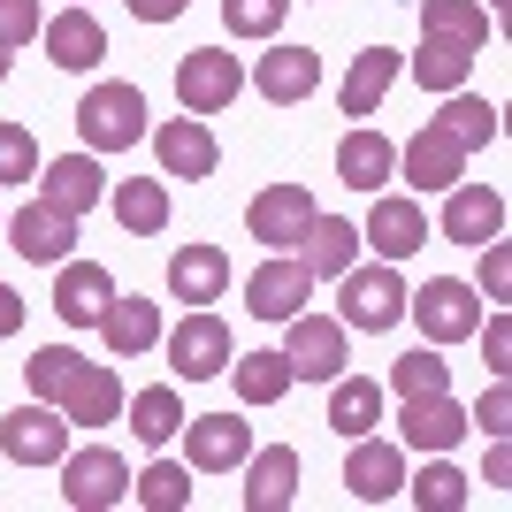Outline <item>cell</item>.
Returning <instances> with one entry per match:
<instances>
[{
  "label": "cell",
  "mask_w": 512,
  "mask_h": 512,
  "mask_svg": "<svg viewBox=\"0 0 512 512\" xmlns=\"http://www.w3.org/2000/svg\"><path fill=\"white\" fill-rule=\"evenodd\" d=\"M23 383H31V398H46V406L62 413L69 428H107L115 413H123V383H115V367H107V360H77L69 344L31 352V360H23Z\"/></svg>",
  "instance_id": "6da1fadb"
},
{
  "label": "cell",
  "mask_w": 512,
  "mask_h": 512,
  "mask_svg": "<svg viewBox=\"0 0 512 512\" xmlns=\"http://www.w3.org/2000/svg\"><path fill=\"white\" fill-rule=\"evenodd\" d=\"M77 130H85L92 153H130L146 138V92L138 85H92L77 100Z\"/></svg>",
  "instance_id": "7a4b0ae2"
},
{
  "label": "cell",
  "mask_w": 512,
  "mask_h": 512,
  "mask_svg": "<svg viewBox=\"0 0 512 512\" xmlns=\"http://www.w3.org/2000/svg\"><path fill=\"white\" fill-rule=\"evenodd\" d=\"M406 314L421 321L428 344H459V337L482 329V291L459 283V276H436V283H421V291H406Z\"/></svg>",
  "instance_id": "3957f363"
},
{
  "label": "cell",
  "mask_w": 512,
  "mask_h": 512,
  "mask_svg": "<svg viewBox=\"0 0 512 512\" xmlns=\"http://www.w3.org/2000/svg\"><path fill=\"white\" fill-rule=\"evenodd\" d=\"M398 321H406V283H398L390 260H375V268H344V329L383 337V329H398Z\"/></svg>",
  "instance_id": "277c9868"
},
{
  "label": "cell",
  "mask_w": 512,
  "mask_h": 512,
  "mask_svg": "<svg viewBox=\"0 0 512 512\" xmlns=\"http://www.w3.org/2000/svg\"><path fill=\"white\" fill-rule=\"evenodd\" d=\"M130 497V467H123V451H62V505L69 512H107V505H123Z\"/></svg>",
  "instance_id": "5b68a950"
},
{
  "label": "cell",
  "mask_w": 512,
  "mask_h": 512,
  "mask_svg": "<svg viewBox=\"0 0 512 512\" xmlns=\"http://www.w3.org/2000/svg\"><path fill=\"white\" fill-rule=\"evenodd\" d=\"M237 85H245V69H237L230 46H192V54L176 62V100H184V115H222V107L237 100Z\"/></svg>",
  "instance_id": "8992f818"
},
{
  "label": "cell",
  "mask_w": 512,
  "mask_h": 512,
  "mask_svg": "<svg viewBox=\"0 0 512 512\" xmlns=\"http://www.w3.org/2000/svg\"><path fill=\"white\" fill-rule=\"evenodd\" d=\"M230 329H222V314H207V306H192V314L176 321L169 337V360H176V383H214V375H230Z\"/></svg>",
  "instance_id": "52a82bcc"
},
{
  "label": "cell",
  "mask_w": 512,
  "mask_h": 512,
  "mask_svg": "<svg viewBox=\"0 0 512 512\" xmlns=\"http://www.w3.org/2000/svg\"><path fill=\"white\" fill-rule=\"evenodd\" d=\"M245 451H253V421H237V413H184V467L192 474H230L245 467Z\"/></svg>",
  "instance_id": "ba28073f"
},
{
  "label": "cell",
  "mask_w": 512,
  "mask_h": 512,
  "mask_svg": "<svg viewBox=\"0 0 512 512\" xmlns=\"http://www.w3.org/2000/svg\"><path fill=\"white\" fill-rule=\"evenodd\" d=\"M283 360H291V383H337V375H344V321L291 314V344H283Z\"/></svg>",
  "instance_id": "9c48e42d"
},
{
  "label": "cell",
  "mask_w": 512,
  "mask_h": 512,
  "mask_svg": "<svg viewBox=\"0 0 512 512\" xmlns=\"http://www.w3.org/2000/svg\"><path fill=\"white\" fill-rule=\"evenodd\" d=\"M0 451L16 459V467H62V451H69V421L54 406H16L8 421H0Z\"/></svg>",
  "instance_id": "30bf717a"
},
{
  "label": "cell",
  "mask_w": 512,
  "mask_h": 512,
  "mask_svg": "<svg viewBox=\"0 0 512 512\" xmlns=\"http://www.w3.org/2000/svg\"><path fill=\"white\" fill-rule=\"evenodd\" d=\"M8 245H16L31 268H62L69 260V245H77V214H62V207H46V199H31L23 214H8Z\"/></svg>",
  "instance_id": "8fae6325"
},
{
  "label": "cell",
  "mask_w": 512,
  "mask_h": 512,
  "mask_svg": "<svg viewBox=\"0 0 512 512\" xmlns=\"http://www.w3.org/2000/svg\"><path fill=\"white\" fill-rule=\"evenodd\" d=\"M306 222H314V192H306V184H268V192H253V207H245V230H253L268 253H291Z\"/></svg>",
  "instance_id": "7c38bea8"
},
{
  "label": "cell",
  "mask_w": 512,
  "mask_h": 512,
  "mask_svg": "<svg viewBox=\"0 0 512 512\" xmlns=\"http://www.w3.org/2000/svg\"><path fill=\"white\" fill-rule=\"evenodd\" d=\"M398 161H406L413 199H421V192H451V184L467 176V146H459L444 123H421V130H413V146L398 153Z\"/></svg>",
  "instance_id": "4fadbf2b"
},
{
  "label": "cell",
  "mask_w": 512,
  "mask_h": 512,
  "mask_svg": "<svg viewBox=\"0 0 512 512\" xmlns=\"http://www.w3.org/2000/svg\"><path fill=\"white\" fill-rule=\"evenodd\" d=\"M444 237L451 245H490V237H505V192L459 176V184L444 192Z\"/></svg>",
  "instance_id": "5bb4252c"
},
{
  "label": "cell",
  "mask_w": 512,
  "mask_h": 512,
  "mask_svg": "<svg viewBox=\"0 0 512 512\" xmlns=\"http://www.w3.org/2000/svg\"><path fill=\"white\" fill-rule=\"evenodd\" d=\"M306 291H314V276L299 268V253H283V260H268V268H253V276H245V306H253L260 321L306 314Z\"/></svg>",
  "instance_id": "9a60e30c"
},
{
  "label": "cell",
  "mask_w": 512,
  "mask_h": 512,
  "mask_svg": "<svg viewBox=\"0 0 512 512\" xmlns=\"http://www.w3.org/2000/svg\"><path fill=\"white\" fill-rule=\"evenodd\" d=\"M153 153H161V176H184V184L214 176V161H222V146H214V130L199 123V115L161 123V130H153Z\"/></svg>",
  "instance_id": "2e32d148"
},
{
  "label": "cell",
  "mask_w": 512,
  "mask_h": 512,
  "mask_svg": "<svg viewBox=\"0 0 512 512\" xmlns=\"http://www.w3.org/2000/svg\"><path fill=\"white\" fill-rule=\"evenodd\" d=\"M245 505L253 512H291L299 505V451L291 444L245 451Z\"/></svg>",
  "instance_id": "e0dca14e"
},
{
  "label": "cell",
  "mask_w": 512,
  "mask_h": 512,
  "mask_svg": "<svg viewBox=\"0 0 512 512\" xmlns=\"http://www.w3.org/2000/svg\"><path fill=\"white\" fill-rule=\"evenodd\" d=\"M107 299H115V276H107V268H92V260H62V276H54V314H62L69 329H100Z\"/></svg>",
  "instance_id": "ac0fdd59"
},
{
  "label": "cell",
  "mask_w": 512,
  "mask_h": 512,
  "mask_svg": "<svg viewBox=\"0 0 512 512\" xmlns=\"http://www.w3.org/2000/svg\"><path fill=\"white\" fill-rule=\"evenodd\" d=\"M39 199L85 222V214L107 199V176H100V161H92V153H62L54 169H39Z\"/></svg>",
  "instance_id": "d6986e66"
},
{
  "label": "cell",
  "mask_w": 512,
  "mask_h": 512,
  "mask_svg": "<svg viewBox=\"0 0 512 512\" xmlns=\"http://www.w3.org/2000/svg\"><path fill=\"white\" fill-rule=\"evenodd\" d=\"M344 490L360 505H383V497L406 490V459L398 444H375V436H352V459H344Z\"/></svg>",
  "instance_id": "ffe728a7"
},
{
  "label": "cell",
  "mask_w": 512,
  "mask_h": 512,
  "mask_svg": "<svg viewBox=\"0 0 512 512\" xmlns=\"http://www.w3.org/2000/svg\"><path fill=\"white\" fill-rule=\"evenodd\" d=\"M398 428H406L413 451H451L467 444V406H451V390H428V398H406V413H398Z\"/></svg>",
  "instance_id": "44dd1931"
},
{
  "label": "cell",
  "mask_w": 512,
  "mask_h": 512,
  "mask_svg": "<svg viewBox=\"0 0 512 512\" xmlns=\"http://www.w3.org/2000/svg\"><path fill=\"white\" fill-rule=\"evenodd\" d=\"M352 260H360V222L314 207V222L299 230V268H306V276H344Z\"/></svg>",
  "instance_id": "7402d4cb"
},
{
  "label": "cell",
  "mask_w": 512,
  "mask_h": 512,
  "mask_svg": "<svg viewBox=\"0 0 512 512\" xmlns=\"http://www.w3.org/2000/svg\"><path fill=\"white\" fill-rule=\"evenodd\" d=\"M39 39H46V62H54V69H92L107 54V31H100V16H92L85 0L62 8L54 23H39Z\"/></svg>",
  "instance_id": "603a6c76"
},
{
  "label": "cell",
  "mask_w": 512,
  "mask_h": 512,
  "mask_svg": "<svg viewBox=\"0 0 512 512\" xmlns=\"http://www.w3.org/2000/svg\"><path fill=\"white\" fill-rule=\"evenodd\" d=\"M100 337H107V352H115V360H138V352H153V344H161V306L115 291V299H107V314H100Z\"/></svg>",
  "instance_id": "cb8c5ba5"
},
{
  "label": "cell",
  "mask_w": 512,
  "mask_h": 512,
  "mask_svg": "<svg viewBox=\"0 0 512 512\" xmlns=\"http://www.w3.org/2000/svg\"><path fill=\"white\" fill-rule=\"evenodd\" d=\"M169 291H176L184 306L222 299V291H230V253H222V245H176V260H169Z\"/></svg>",
  "instance_id": "d4e9b609"
},
{
  "label": "cell",
  "mask_w": 512,
  "mask_h": 512,
  "mask_svg": "<svg viewBox=\"0 0 512 512\" xmlns=\"http://www.w3.org/2000/svg\"><path fill=\"white\" fill-rule=\"evenodd\" d=\"M367 245L383 260H413L421 253V237H428V214H421V199H375V214H367Z\"/></svg>",
  "instance_id": "484cf974"
},
{
  "label": "cell",
  "mask_w": 512,
  "mask_h": 512,
  "mask_svg": "<svg viewBox=\"0 0 512 512\" xmlns=\"http://www.w3.org/2000/svg\"><path fill=\"white\" fill-rule=\"evenodd\" d=\"M253 85L268 92V100H276V107H299L306 92L321 85V54H314V46H276V54H260Z\"/></svg>",
  "instance_id": "4316f807"
},
{
  "label": "cell",
  "mask_w": 512,
  "mask_h": 512,
  "mask_svg": "<svg viewBox=\"0 0 512 512\" xmlns=\"http://www.w3.org/2000/svg\"><path fill=\"white\" fill-rule=\"evenodd\" d=\"M390 169H398V146H390L383 130H344V146H337V176L352 184V192H383Z\"/></svg>",
  "instance_id": "83f0119b"
},
{
  "label": "cell",
  "mask_w": 512,
  "mask_h": 512,
  "mask_svg": "<svg viewBox=\"0 0 512 512\" xmlns=\"http://www.w3.org/2000/svg\"><path fill=\"white\" fill-rule=\"evenodd\" d=\"M398 69H406V54H398V46H367L360 62L344 69V115H375V107H383V92L398 85Z\"/></svg>",
  "instance_id": "f1b7e54d"
},
{
  "label": "cell",
  "mask_w": 512,
  "mask_h": 512,
  "mask_svg": "<svg viewBox=\"0 0 512 512\" xmlns=\"http://www.w3.org/2000/svg\"><path fill=\"white\" fill-rule=\"evenodd\" d=\"M474 54H482V46L421 39V54H413V85H421V92H459V85L474 77Z\"/></svg>",
  "instance_id": "f546056e"
},
{
  "label": "cell",
  "mask_w": 512,
  "mask_h": 512,
  "mask_svg": "<svg viewBox=\"0 0 512 512\" xmlns=\"http://www.w3.org/2000/svg\"><path fill=\"white\" fill-rule=\"evenodd\" d=\"M230 375H237V406H276L291 390V360L283 352H230Z\"/></svg>",
  "instance_id": "4dcf8cb0"
},
{
  "label": "cell",
  "mask_w": 512,
  "mask_h": 512,
  "mask_svg": "<svg viewBox=\"0 0 512 512\" xmlns=\"http://www.w3.org/2000/svg\"><path fill=\"white\" fill-rule=\"evenodd\" d=\"M115 222H123L130 237H153L169 222V184H161V176H123V184H115Z\"/></svg>",
  "instance_id": "1f68e13d"
},
{
  "label": "cell",
  "mask_w": 512,
  "mask_h": 512,
  "mask_svg": "<svg viewBox=\"0 0 512 512\" xmlns=\"http://www.w3.org/2000/svg\"><path fill=\"white\" fill-rule=\"evenodd\" d=\"M375 421H383V390L367 383V375H337V390H329V428H337V436H375Z\"/></svg>",
  "instance_id": "d6a6232c"
},
{
  "label": "cell",
  "mask_w": 512,
  "mask_h": 512,
  "mask_svg": "<svg viewBox=\"0 0 512 512\" xmlns=\"http://www.w3.org/2000/svg\"><path fill=\"white\" fill-rule=\"evenodd\" d=\"M130 428H138V444H169L176 428H184V406H176V383H153L138 398H123Z\"/></svg>",
  "instance_id": "836d02e7"
},
{
  "label": "cell",
  "mask_w": 512,
  "mask_h": 512,
  "mask_svg": "<svg viewBox=\"0 0 512 512\" xmlns=\"http://www.w3.org/2000/svg\"><path fill=\"white\" fill-rule=\"evenodd\" d=\"M421 31H428V39L482 46V39H490V16H482V0H421Z\"/></svg>",
  "instance_id": "e575fe53"
},
{
  "label": "cell",
  "mask_w": 512,
  "mask_h": 512,
  "mask_svg": "<svg viewBox=\"0 0 512 512\" xmlns=\"http://www.w3.org/2000/svg\"><path fill=\"white\" fill-rule=\"evenodd\" d=\"M436 123H444L451 138L474 153V146H490V138H497V107H490V100H474V92L459 85V92H444V115H436Z\"/></svg>",
  "instance_id": "d590c367"
},
{
  "label": "cell",
  "mask_w": 512,
  "mask_h": 512,
  "mask_svg": "<svg viewBox=\"0 0 512 512\" xmlns=\"http://www.w3.org/2000/svg\"><path fill=\"white\" fill-rule=\"evenodd\" d=\"M130 497H138L146 512H184V505H192V467H176V459H161V467L130 474Z\"/></svg>",
  "instance_id": "8d00e7d4"
},
{
  "label": "cell",
  "mask_w": 512,
  "mask_h": 512,
  "mask_svg": "<svg viewBox=\"0 0 512 512\" xmlns=\"http://www.w3.org/2000/svg\"><path fill=\"white\" fill-rule=\"evenodd\" d=\"M283 16H291V0H222V23L237 39H276Z\"/></svg>",
  "instance_id": "74e56055"
},
{
  "label": "cell",
  "mask_w": 512,
  "mask_h": 512,
  "mask_svg": "<svg viewBox=\"0 0 512 512\" xmlns=\"http://www.w3.org/2000/svg\"><path fill=\"white\" fill-rule=\"evenodd\" d=\"M390 390L398 398H428V390H451V367L436 352H406V360H390Z\"/></svg>",
  "instance_id": "f35d334b"
},
{
  "label": "cell",
  "mask_w": 512,
  "mask_h": 512,
  "mask_svg": "<svg viewBox=\"0 0 512 512\" xmlns=\"http://www.w3.org/2000/svg\"><path fill=\"white\" fill-rule=\"evenodd\" d=\"M413 505H421V512H459V505H467V474L444 467V459H436V467H421V482H413Z\"/></svg>",
  "instance_id": "ab89813d"
},
{
  "label": "cell",
  "mask_w": 512,
  "mask_h": 512,
  "mask_svg": "<svg viewBox=\"0 0 512 512\" xmlns=\"http://www.w3.org/2000/svg\"><path fill=\"white\" fill-rule=\"evenodd\" d=\"M23 176H39V138L23 123H0V184H23Z\"/></svg>",
  "instance_id": "60d3db41"
},
{
  "label": "cell",
  "mask_w": 512,
  "mask_h": 512,
  "mask_svg": "<svg viewBox=\"0 0 512 512\" xmlns=\"http://www.w3.org/2000/svg\"><path fill=\"white\" fill-rule=\"evenodd\" d=\"M39 0H0V46H8V54H16V46H31L39 39Z\"/></svg>",
  "instance_id": "b9f144b4"
},
{
  "label": "cell",
  "mask_w": 512,
  "mask_h": 512,
  "mask_svg": "<svg viewBox=\"0 0 512 512\" xmlns=\"http://www.w3.org/2000/svg\"><path fill=\"white\" fill-rule=\"evenodd\" d=\"M482 291H490V299H505V291H512V253L497 245V237L482 245Z\"/></svg>",
  "instance_id": "7bdbcfd3"
},
{
  "label": "cell",
  "mask_w": 512,
  "mask_h": 512,
  "mask_svg": "<svg viewBox=\"0 0 512 512\" xmlns=\"http://www.w3.org/2000/svg\"><path fill=\"white\" fill-rule=\"evenodd\" d=\"M467 421H482V436H505V428H512V390H505V383H497V390H490V398H482V406H474V413H467Z\"/></svg>",
  "instance_id": "ee69618b"
},
{
  "label": "cell",
  "mask_w": 512,
  "mask_h": 512,
  "mask_svg": "<svg viewBox=\"0 0 512 512\" xmlns=\"http://www.w3.org/2000/svg\"><path fill=\"white\" fill-rule=\"evenodd\" d=\"M482 352H490V367H497V375L512 367V321H505V314H497L490 329H482Z\"/></svg>",
  "instance_id": "f6af8a7d"
},
{
  "label": "cell",
  "mask_w": 512,
  "mask_h": 512,
  "mask_svg": "<svg viewBox=\"0 0 512 512\" xmlns=\"http://www.w3.org/2000/svg\"><path fill=\"white\" fill-rule=\"evenodd\" d=\"M123 8H130L138 23H176L184 8H192V0H123Z\"/></svg>",
  "instance_id": "bcb514c9"
},
{
  "label": "cell",
  "mask_w": 512,
  "mask_h": 512,
  "mask_svg": "<svg viewBox=\"0 0 512 512\" xmlns=\"http://www.w3.org/2000/svg\"><path fill=\"white\" fill-rule=\"evenodd\" d=\"M16 329H23V291L0 283V337H16Z\"/></svg>",
  "instance_id": "7dc6e473"
},
{
  "label": "cell",
  "mask_w": 512,
  "mask_h": 512,
  "mask_svg": "<svg viewBox=\"0 0 512 512\" xmlns=\"http://www.w3.org/2000/svg\"><path fill=\"white\" fill-rule=\"evenodd\" d=\"M482 482H497V490H505V482H512V451H505V444L490 451V467H482Z\"/></svg>",
  "instance_id": "c3c4849f"
},
{
  "label": "cell",
  "mask_w": 512,
  "mask_h": 512,
  "mask_svg": "<svg viewBox=\"0 0 512 512\" xmlns=\"http://www.w3.org/2000/svg\"><path fill=\"white\" fill-rule=\"evenodd\" d=\"M0 77H8V46H0Z\"/></svg>",
  "instance_id": "681fc988"
},
{
  "label": "cell",
  "mask_w": 512,
  "mask_h": 512,
  "mask_svg": "<svg viewBox=\"0 0 512 512\" xmlns=\"http://www.w3.org/2000/svg\"><path fill=\"white\" fill-rule=\"evenodd\" d=\"M0 230H8V214H0Z\"/></svg>",
  "instance_id": "f907efd6"
},
{
  "label": "cell",
  "mask_w": 512,
  "mask_h": 512,
  "mask_svg": "<svg viewBox=\"0 0 512 512\" xmlns=\"http://www.w3.org/2000/svg\"><path fill=\"white\" fill-rule=\"evenodd\" d=\"M490 8H497V0H490Z\"/></svg>",
  "instance_id": "816d5d0a"
}]
</instances>
